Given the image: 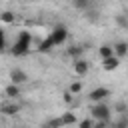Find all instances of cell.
<instances>
[{"label": "cell", "instance_id": "13", "mask_svg": "<svg viewBox=\"0 0 128 128\" xmlns=\"http://www.w3.org/2000/svg\"><path fill=\"white\" fill-rule=\"evenodd\" d=\"M4 94H6L8 98H18V96H20V86H16V84H8L6 90H4Z\"/></svg>", "mask_w": 128, "mask_h": 128}, {"label": "cell", "instance_id": "8", "mask_svg": "<svg viewBox=\"0 0 128 128\" xmlns=\"http://www.w3.org/2000/svg\"><path fill=\"white\" fill-rule=\"evenodd\" d=\"M88 68H90V64H88L84 58H78V60H74V72H76V74L84 76V74L88 72Z\"/></svg>", "mask_w": 128, "mask_h": 128}, {"label": "cell", "instance_id": "17", "mask_svg": "<svg viewBox=\"0 0 128 128\" xmlns=\"http://www.w3.org/2000/svg\"><path fill=\"white\" fill-rule=\"evenodd\" d=\"M14 12H10V10H4V12H0V20L2 22H6V24H10V22H14Z\"/></svg>", "mask_w": 128, "mask_h": 128}, {"label": "cell", "instance_id": "4", "mask_svg": "<svg viewBox=\"0 0 128 128\" xmlns=\"http://www.w3.org/2000/svg\"><path fill=\"white\" fill-rule=\"evenodd\" d=\"M108 96H110V90H108V88H104V86H100V88H94V90L88 94V98H90L94 104H98V102H104Z\"/></svg>", "mask_w": 128, "mask_h": 128}, {"label": "cell", "instance_id": "3", "mask_svg": "<svg viewBox=\"0 0 128 128\" xmlns=\"http://www.w3.org/2000/svg\"><path fill=\"white\" fill-rule=\"evenodd\" d=\"M50 38H52L54 46H60V44H64V40L68 38V30H66V26H56V28L50 32Z\"/></svg>", "mask_w": 128, "mask_h": 128}, {"label": "cell", "instance_id": "5", "mask_svg": "<svg viewBox=\"0 0 128 128\" xmlns=\"http://www.w3.org/2000/svg\"><path fill=\"white\" fill-rule=\"evenodd\" d=\"M10 82L16 84V86H20V84L28 82V74H26L22 68H12V70H10Z\"/></svg>", "mask_w": 128, "mask_h": 128}, {"label": "cell", "instance_id": "14", "mask_svg": "<svg viewBox=\"0 0 128 128\" xmlns=\"http://www.w3.org/2000/svg\"><path fill=\"white\" fill-rule=\"evenodd\" d=\"M116 24H118L120 28L128 30V14H126V12H120V14H116Z\"/></svg>", "mask_w": 128, "mask_h": 128}, {"label": "cell", "instance_id": "22", "mask_svg": "<svg viewBox=\"0 0 128 128\" xmlns=\"http://www.w3.org/2000/svg\"><path fill=\"white\" fill-rule=\"evenodd\" d=\"M48 124H50L52 128H62V126H64L60 118H50V120H48Z\"/></svg>", "mask_w": 128, "mask_h": 128}, {"label": "cell", "instance_id": "1", "mask_svg": "<svg viewBox=\"0 0 128 128\" xmlns=\"http://www.w3.org/2000/svg\"><path fill=\"white\" fill-rule=\"evenodd\" d=\"M30 46H32V34L26 32V30H22V32L18 34L14 46H12V54H14V56H24V54H28Z\"/></svg>", "mask_w": 128, "mask_h": 128}, {"label": "cell", "instance_id": "19", "mask_svg": "<svg viewBox=\"0 0 128 128\" xmlns=\"http://www.w3.org/2000/svg\"><path fill=\"white\" fill-rule=\"evenodd\" d=\"M114 112H118L120 116H124V114L128 112V106H126V102H122V100H120V102H116V106H114Z\"/></svg>", "mask_w": 128, "mask_h": 128}, {"label": "cell", "instance_id": "15", "mask_svg": "<svg viewBox=\"0 0 128 128\" xmlns=\"http://www.w3.org/2000/svg\"><path fill=\"white\" fill-rule=\"evenodd\" d=\"M60 120H62L64 126H68V124H74V122H76V116H74L72 112H64V114L60 116Z\"/></svg>", "mask_w": 128, "mask_h": 128}, {"label": "cell", "instance_id": "2", "mask_svg": "<svg viewBox=\"0 0 128 128\" xmlns=\"http://www.w3.org/2000/svg\"><path fill=\"white\" fill-rule=\"evenodd\" d=\"M110 106L104 104V102H98L90 108V118L92 120H110Z\"/></svg>", "mask_w": 128, "mask_h": 128}, {"label": "cell", "instance_id": "26", "mask_svg": "<svg viewBox=\"0 0 128 128\" xmlns=\"http://www.w3.org/2000/svg\"><path fill=\"white\" fill-rule=\"evenodd\" d=\"M40 128H52V126H50V124H48V122H44V124H42V126H40Z\"/></svg>", "mask_w": 128, "mask_h": 128}, {"label": "cell", "instance_id": "7", "mask_svg": "<svg viewBox=\"0 0 128 128\" xmlns=\"http://www.w3.org/2000/svg\"><path fill=\"white\" fill-rule=\"evenodd\" d=\"M0 112H2L4 116H16V114L20 112V106H18L16 102H12V104H2V106H0Z\"/></svg>", "mask_w": 128, "mask_h": 128}, {"label": "cell", "instance_id": "20", "mask_svg": "<svg viewBox=\"0 0 128 128\" xmlns=\"http://www.w3.org/2000/svg\"><path fill=\"white\" fill-rule=\"evenodd\" d=\"M80 92H82V82H78V80L72 82L70 84V94H80Z\"/></svg>", "mask_w": 128, "mask_h": 128}, {"label": "cell", "instance_id": "21", "mask_svg": "<svg viewBox=\"0 0 128 128\" xmlns=\"http://www.w3.org/2000/svg\"><path fill=\"white\" fill-rule=\"evenodd\" d=\"M78 126H80V128H94V120H92V118H84V120L78 122Z\"/></svg>", "mask_w": 128, "mask_h": 128}, {"label": "cell", "instance_id": "23", "mask_svg": "<svg viewBox=\"0 0 128 128\" xmlns=\"http://www.w3.org/2000/svg\"><path fill=\"white\" fill-rule=\"evenodd\" d=\"M110 120H94V128H108Z\"/></svg>", "mask_w": 128, "mask_h": 128}, {"label": "cell", "instance_id": "28", "mask_svg": "<svg viewBox=\"0 0 128 128\" xmlns=\"http://www.w3.org/2000/svg\"><path fill=\"white\" fill-rule=\"evenodd\" d=\"M20 128H24V126H20Z\"/></svg>", "mask_w": 128, "mask_h": 128}, {"label": "cell", "instance_id": "12", "mask_svg": "<svg viewBox=\"0 0 128 128\" xmlns=\"http://www.w3.org/2000/svg\"><path fill=\"white\" fill-rule=\"evenodd\" d=\"M98 54H100V58L104 60V58L114 56V50H112V46H110V44H102V46L98 48Z\"/></svg>", "mask_w": 128, "mask_h": 128}, {"label": "cell", "instance_id": "9", "mask_svg": "<svg viewBox=\"0 0 128 128\" xmlns=\"http://www.w3.org/2000/svg\"><path fill=\"white\" fill-rule=\"evenodd\" d=\"M112 50H114V56L122 58V56L128 54V42H116V44L112 46Z\"/></svg>", "mask_w": 128, "mask_h": 128}, {"label": "cell", "instance_id": "16", "mask_svg": "<svg viewBox=\"0 0 128 128\" xmlns=\"http://www.w3.org/2000/svg\"><path fill=\"white\" fill-rule=\"evenodd\" d=\"M90 4H92V0H72V6L78 10H88Z\"/></svg>", "mask_w": 128, "mask_h": 128}, {"label": "cell", "instance_id": "6", "mask_svg": "<svg viewBox=\"0 0 128 128\" xmlns=\"http://www.w3.org/2000/svg\"><path fill=\"white\" fill-rule=\"evenodd\" d=\"M118 66H120V58H118V56H110V58H104V60H102V68L108 70V72H110V70H116Z\"/></svg>", "mask_w": 128, "mask_h": 128}, {"label": "cell", "instance_id": "11", "mask_svg": "<svg viewBox=\"0 0 128 128\" xmlns=\"http://www.w3.org/2000/svg\"><path fill=\"white\" fill-rule=\"evenodd\" d=\"M66 52H68V56H72L74 60H78V58H82V54H84V48H82V46H76V44H74V46H70V48H68Z\"/></svg>", "mask_w": 128, "mask_h": 128}, {"label": "cell", "instance_id": "24", "mask_svg": "<svg viewBox=\"0 0 128 128\" xmlns=\"http://www.w3.org/2000/svg\"><path fill=\"white\" fill-rule=\"evenodd\" d=\"M72 96H74V94L66 92V94H64V102H66V104H70V102H72Z\"/></svg>", "mask_w": 128, "mask_h": 128}, {"label": "cell", "instance_id": "27", "mask_svg": "<svg viewBox=\"0 0 128 128\" xmlns=\"http://www.w3.org/2000/svg\"><path fill=\"white\" fill-rule=\"evenodd\" d=\"M0 40H4V30L0 28Z\"/></svg>", "mask_w": 128, "mask_h": 128}, {"label": "cell", "instance_id": "10", "mask_svg": "<svg viewBox=\"0 0 128 128\" xmlns=\"http://www.w3.org/2000/svg\"><path fill=\"white\" fill-rule=\"evenodd\" d=\"M52 46H54V42H52V38L48 36V38H44V40L38 44V52L46 54V52H50V50H52Z\"/></svg>", "mask_w": 128, "mask_h": 128}, {"label": "cell", "instance_id": "25", "mask_svg": "<svg viewBox=\"0 0 128 128\" xmlns=\"http://www.w3.org/2000/svg\"><path fill=\"white\" fill-rule=\"evenodd\" d=\"M4 48H6V42H4V40H0V54L4 52Z\"/></svg>", "mask_w": 128, "mask_h": 128}, {"label": "cell", "instance_id": "18", "mask_svg": "<svg viewBox=\"0 0 128 128\" xmlns=\"http://www.w3.org/2000/svg\"><path fill=\"white\" fill-rule=\"evenodd\" d=\"M110 128H128V118H126V114L124 116H120L116 122H112V126Z\"/></svg>", "mask_w": 128, "mask_h": 128}]
</instances>
